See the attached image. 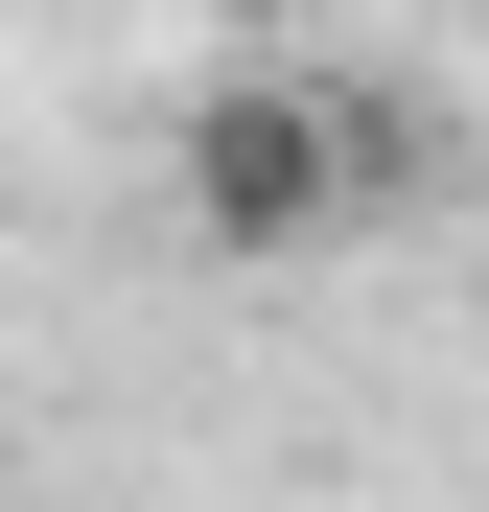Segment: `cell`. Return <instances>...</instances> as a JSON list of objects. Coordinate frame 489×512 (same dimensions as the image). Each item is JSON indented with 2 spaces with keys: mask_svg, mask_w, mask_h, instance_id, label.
I'll return each mask as SVG.
<instances>
[{
  "mask_svg": "<svg viewBox=\"0 0 489 512\" xmlns=\"http://www.w3.org/2000/svg\"><path fill=\"white\" fill-rule=\"evenodd\" d=\"M466 24H489V0H466Z\"/></svg>",
  "mask_w": 489,
  "mask_h": 512,
  "instance_id": "cell-2",
  "label": "cell"
},
{
  "mask_svg": "<svg viewBox=\"0 0 489 512\" xmlns=\"http://www.w3.org/2000/svg\"><path fill=\"white\" fill-rule=\"evenodd\" d=\"M350 187H373V140L326 94H280V70H210V94H187V233L210 256H303Z\"/></svg>",
  "mask_w": 489,
  "mask_h": 512,
  "instance_id": "cell-1",
  "label": "cell"
}]
</instances>
